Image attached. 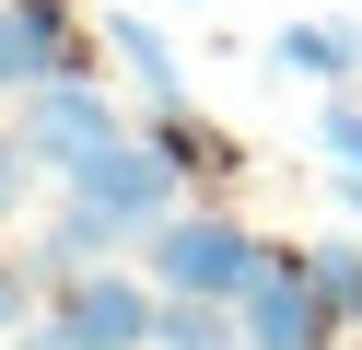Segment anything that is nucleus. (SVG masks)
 Listing matches in <instances>:
<instances>
[{
    "label": "nucleus",
    "instance_id": "obj_1",
    "mask_svg": "<svg viewBox=\"0 0 362 350\" xmlns=\"http://www.w3.org/2000/svg\"><path fill=\"white\" fill-rule=\"evenodd\" d=\"M141 269L164 280V292H199V303H245V280L269 269V245L234 222L222 199H199V210H175V222H152L141 233Z\"/></svg>",
    "mask_w": 362,
    "mask_h": 350
},
{
    "label": "nucleus",
    "instance_id": "obj_2",
    "mask_svg": "<svg viewBox=\"0 0 362 350\" xmlns=\"http://www.w3.org/2000/svg\"><path fill=\"white\" fill-rule=\"evenodd\" d=\"M59 199H82V210H105V222H117L129 245H141L152 222H175V210H187V175H175V163L152 152L141 129H129V140H105V152H82V163H59Z\"/></svg>",
    "mask_w": 362,
    "mask_h": 350
},
{
    "label": "nucleus",
    "instance_id": "obj_3",
    "mask_svg": "<svg viewBox=\"0 0 362 350\" xmlns=\"http://www.w3.org/2000/svg\"><path fill=\"white\" fill-rule=\"evenodd\" d=\"M12 129L35 140V163H82V152H105V140H129V105L105 93V70H71V82H35V93H12Z\"/></svg>",
    "mask_w": 362,
    "mask_h": 350
},
{
    "label": "nucleus",
    "instance_id": "obj_4",
    "mask_svg": "<svg viewBox=\"0 0 362 350\" xmlns=\"http://www.w3.org/2000/svg\"><path fill=\"white\" fill-rule=\"evenodd\" d=\"M234 327H245V350H339V315H327V292H315L304 245H269V269L245 280Z\"/></svg>",
    "mask_w": 362,
    "mask_h": 350
},
{
    "label": "nucleus",
    "instance_id": "obj_5",
    "mask_svg": "<svg viewBox=\"0 0 362 350\" xmlns=\"http://www.w3.org/2000/svg\"><path fill=\"white\" fill-rule=\"evenodd\" d=\"M0 59H12V93L71 82V70H94V23L71 0H0Z\"/></svg>",
    "mask_w": 362,
    "mask_h": 350
},
{
    "label": "nucleus",
    "instance_id": "obj_6",
    "mask_svg": "<svg viewBox=\"0 0 362 350\" xmlns=\"http://www.w3.org/2000/svg\"><path fill=\"white\" fill-rule=\"evenodd\" d=\"M141 140H152V152H164L187 187H234V175H245V140H234V129H211V117H199L187 93L141 105Z\"/></svg>",
    "mask_w": 362,
    "mask_h": 350
},
{
    "label": "nucleus",
    "instance_id": "obj_7",
    "mask_svg": "<svg viewBox=\"0 0 362 350\" xmlns=\"http://www.w3.org/2000/svg\"><path fill=\"white\" fill-rule=\"evenodd\" d=\"M269 70H292V82H315V93H351L362 82V35L351 23H281V35H269Z\"/></svg>",
    "mask_w": 362,
    "mask_h": 350
},
{
    "label": "nucleus",
    "instance_id": "obj_8",
    "mask_svg": "<svg viewBox=\"0 0 362 350\" xmlns=\"http://www.w3.org/2000/svg\"><path fill=\"white\" fill-rule=\"evenodd\" d=\"M117 245H129V233L105 222V210H82V199H59V210H47V233H35V280H47V292H59V280H82V269H105V257H117Z\"/></svg>",
    "mask_w": 362,
    "mask_h": 350
},
{
    "label": "nucleus",
    "instance_id": "obj_9",
    "mask_svg": "<svg viewBox=\"0 0 362 350\" xmlns=\"http://www.w3.org/2000/svg\"><path fill=\"white\" fill-rule=\"evenodd\" d=\"M105 59L129 70V93H141V105L187 93V70H175V47H164V23H152V12H105Z\"/></svg>",
    "mask_w": 362,
    "mask_h": 350
},
{
    "label": "nucleus",
    "instance_id": "obj_10",
    "mask_svg": "<svg viewBox=\"0 0 362 350\" xmlns=\"http://www.w3.org/2000/svg\"><path fill=\"white\" fill-rule=\"evenodd\" d=\"M304 269H315V292H327L339 339H362V233H315V245H304Z\"/></svg>",
    "mask_w": 362,
    "mask_h": 350
},
{
    "label": "nucleus",
    "instance_id": "obj_11",
    "mask_svg": "<svg viewBox=\"0 0 362 350\" xmlns=\"http://www.w3.org/2000/svg\"><path fill=\"white\" fill-rule=\"evenodd\" d=\"M152 350H245V327H234V303L164 292V327H152Z\"/></svg>",
    "mask_w": 362,
    "mask_h": 350
},
{
    "label": "nucleus",
    "instance_id": "obj_12",
    "mask_svg": "<svg viewBox=\"0 0 362 350\" xmlns=\"http://www.w3.org/2000/svg\"><path fill=\"white\" fill-rule=\"evenodd\" d=\"M35 187H47V163H35V140L12 129V117H0V233L35 210Z\"/></svg>",
    "mask_w": 362,
    "mask_h": 350
},
{
    "label": "nucleus",
    "instance_id": "obj_13",
    "mask_svg": "<svg viewBox=\"0 0 362 350\" xmlns=\"http://www.w3.org/2000/svg\"><path fill=\"white\" fill-rule=\"evenodd\" d=\"M35 315H47V280H35V257H0V339H24Z\"/></svg>",
    "mask_w": 362,
    "mask_h": 350
},
{
    "label": "nucleus",
    "instance_id": "obj_14",
    "mask_svg": "<svg viewBox=\"0 0 362 350\" xmlns=\"http://www.w3.org/2000/svg\"><path fill=\"white\" fill-rule=\"evenodd\" d=\"M315 152H327V163H362V93H327V105H315Z\"/></svg>",
    "mask_w": 362,
    "mask_h": 350
},
{
    "label": "nucleus",
    "instance_id": "obj_15",
    "mask_svg": "<svg viewBox=\"0 0 362 350\" xmlns=\"http://www.w3.org/2000/svg\"><path fill=\"white\" fill-rule=\"evenodd\" d=\"M327 187H339V210L362 222V163H327Z\"/></svg>",
    "mask_w": 362,
    "mask_h": 350
},
{
    "label": "nucleus",
    "instance_id": "obj_16",
    "mask_svg": "<svg viewBox=\"0 0 362 350\" xmlns=\"http://www.w3.org/2000/svg\"><path fill=\"white\" fill-rule=\"evenodd\" d=\"M0 105H12V59H0Z\"/></svg>",
    "mask_w": 362,
    "mask_h": 350
}]
</instances>
